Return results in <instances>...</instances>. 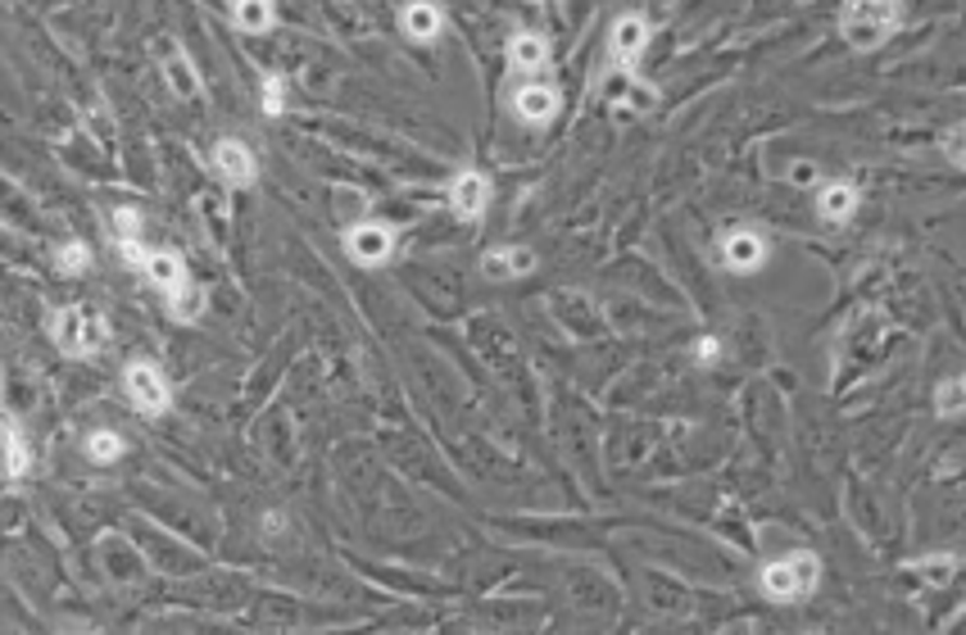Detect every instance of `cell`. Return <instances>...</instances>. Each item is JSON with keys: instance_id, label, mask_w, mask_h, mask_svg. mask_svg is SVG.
Returning <instances> with one entry per match:
<instances>
[{"instance_id": "1", "label": "cell", "mask_w": 966, "mask_h": 635, "mask_svg": "<svg viewBox=\"0 0 966 635\" xmlns=\"http://www.w3.org/2000/svg\"><path fill=\"white\" fill-rule=\"evenodd\" d=\"M758 586H762V595L776 599V604L808 599L812 590L822 586V558L812 549H795V554H785V558H776V563L762 568Z\"/></svg>"}, {"instance_id": "2", "label": "cell", "mask_w": 966, "mask_h": 635, "mask_svg": "<svg viewBox=\"0 0 966 635\" xmlns=\"http://www.w3.org/2000/svg\"><path fill=\"white\" fill-rule=\"evenodd\" d=\"M50 336H55V345L64 354H73V359H91V354L110 341V322L100 318L91 304H68V309L50 318Z\"/></svg>"}, {"instance_id": "3", "label": "cell", "mask_w": 966, "mask_h": 635, "mask_svg": "<svg viewBox=\"0 0 966 635\" xmlns=\"http://www.w3.org/2000/svg\"><path fill=\"white\" fill-rule=\"evenodd\" d=\"M899 23H903V5H894V0H857V5H844L840 33L853 50H876Z\"/></svg>"}, {"instance_id": "4", "label": "cell", "mask_w": 966, "mask_h": 635, "mask_svg": "<svg viewBox=\"0 0 966 635\" xmlns=\"http://www.w3.org/2000/svg\"><path fill=\"white\" fill-rule=\"evenodd\" d=\"M123 391H127V399H132V409L145 414V418H164L168 404H173L168 377H164L155 364H145V359H137V364L123 368Z\"/></svg>"}, {"instance_id": "5", "label": "cell", "mask_w": 966, "mask_h": 635, "mask_svg": "<svg viewBox=\"0 0 966 635\" xmlns=\"http://www.w3.org/2000/svg\"><path fill=\"white\" fill-rule=\"evenodd\" d=\"M391 250H395V232L386 223H359V227H349V232H345V254L354 264H364V268L386 264Z\"/></svg>"}, {"instance_id": "6", "label": "cell", "mask_w": 966, "mask_h": 635, "mask_svg": "<svg viewBox=\"0 0 966 635\" xmlns=\"http://www.w3.org/2000/svg\"><path fill=\"white\" fill-rule=\"evenodd\" d=\"M449 205H454V214H459V218L481 223V218H486V209H491V177L476 173V168H463L449 182Z\"/></svg>"}, {"instance_id": "7", "label": "cell", "mask_w": 966, "mask_h": 635, "mask_svg": "<svg viewBox=\"0 0 966 635\" xmlns=\"http://www.w3.org/2000/svg\"><path fill=\"white\" fill-rule=\"evenodd\" d=\"M608 46H613V64H618L622 73H631L635 64H640L645 46H649V23H645V14H622V18L613 23V37H608Z\"/></svg>"}, {"instance_id": "8", "label": "cell", "mask_w": 966, "mask_h": 635, "mask_svg": "<svg viewBox=\"0 0 966 635\" xmlns=\"http://www.w3.org/2000/svg\"><path fill=\"white\" fill-rule=\"evenodd\" d=\"M558 110H563V96H558V87L549 82H526L513 91V114L531 127H545L549 118H558Z\"/></svg>"}, {"instance_id": "9", "label": "cell", "mask_w": 966, "mask_h": 635, "mask_svg": "<svg viewBox=\"0 0 966 635\" xmlns=\"http://www.w3.org/2000/svg\"><path fill=\"white\" fill-rule=\"evenodd\" d=\"M722 264L730 272H758L762 264H767V241H762L758 232H749V227H740V232H726L722 237Z\"/></svg>"}, {"instance_id": "10", "label": "cell", "mask_w": 966, "mask_h": 635, "mask_svg": "<svg viewBox=\"0 0 966 635\" xmlns=\"http://www.w3.org/2000/svg\"><path fill=\"white\" fill-rule=\"evenodd\" d=\"M214 173L223 177L227 187H250V182H254V155H250V145L237 141V137H223V141L214 145Z\"/></svg>"}, {"instance_id": "11", "label": "cell", "mask_w": 966, "mask_h": 635, "mask_svg": "<svg viewBox=\"0 0 966 635\" xmlns=\"http://www.w3.org/2000/svg\"><path fill=\"white\" fill-rule=\"evenodd\" d=\"M481 272H486L491 282L526 277V272H536V250H531V245H499V250H491L486 259H481Z\"/></svg>"}, {"instance_id": "12", "label": "cell", "mask_w": 966, "mask_h": 635, "mask_svg": "<svg viewBox=\"0 0 966 635\" xmlns=\"http://www.w3.org/2000/svg\"><path fill=\"white\" fill-rule=\"evenodd\" d=\"M399 28L409 33L414 41H436L445 33V10L431 5V0H414V5H404Z\"/></svg>"}, {"instance_id": "13", "label": "cell", "mask_w": 966, "mask_h": 635, "mask_svg": "<svg viewBox=\"0 0 966 635\" xmlns=\"http://www.w3.org/2000/svg\"><path fill=\"white\" fill-rule=\"evenodd\" d=\"M145 282L150 287H160L164 295H173L177 287H187L191 277H187V268H182V259H177L173 250H155V254H145Z\"/></svg>"}, {"instance_id": "14", "label": "cell", "mask_w": 966, "mask_h": 635, "mask_svg": "<svg viewBox=\"0 0 966 635\" xmlns=\"http://www.w3.org/2000/svg\"><path fill=\"white\" fill-rule=\"evenodd\" d=\"M817 214L822 223H849L857 214V187L849 182H830L817 191Z\"/></svg>"}, {"instance_id": "15", "label": "cell", "mask_w": 966, "mask_h": 635, "mask_svg": "<svg viewBox=\"0 0 966 635\" xmlns=\"http://www.w3.org/2000/svg\"><path fill=\"white\" fill-rule=\"evenodd\" d=\"M0 441H5V472L10 477H28L33 468V449H28V436L14 418H0Z\"/></svg>"}, {"instance_id": "16", "label": "cell", "mask_w": 966, "mask_h": 635, "mask_svg": "<svg viewBox=\"0 0 966 635\" xmlns=\"http://www.w3.org/2000/svg\"><path fill=\"white\" fill-rule=\"evenodd\" d=\"M545 60H549V46H545L541 33H518L513 41H508V64L513 68L536 73V68H545Z\"/></svg>"}, {"instance_id": "17", "label": "cell", "mask_w": 966, "mask_h": 635, "mask_svg": "<svg viewBox=\"0 0 966 635\" xmlns=\"http://www.w3.org/2000/svg\"><path fill=\"white\" fill-rule=\"evenodd\" d=\"M205 304H209V295L195 282H187V287H177L168 295V314H173V322H200L205 318Z\"/></svg>"}, {"instance_id": "18", "label": "cell", "mask_w": 966, "mask_h": 635, "mask_svg": "<svg viewBox=\"0 0 966 635\" xmlns=\"http://www.w3.org/2000/svg\"><path fill=\"white\" fill-rule=\"evenodd\" d=\"M232 18H237L241 33H268L277 23V5H268V0H237Z\"/></svg>"}, {"instance_id": "19", "label": "cell", "mask_w": 966, "mask_h": 635, "mask_svg": "<svg viewBox=\"0 0 966 635\" xmlns=\"http://www.w3.org/2000/svg\"><path fill=\"white\" fill-rule=\"evenodd\" d=\"M164 73H168V87H173L177 96H200V73H195V64H191L187 55H168V60H164Z\"/></svg>"}, {"instance_id": "20", "label": "cell", "mask_w": 966, "mask_h": 635, "mask_svg": "<svg viewBox=\"0 0 966 635\" xmlns=\"http://www.w3.org/2000/svg\"><path fill=\"white\" fill-rule=\"evenodd\" d=\"M123 449H127V445H123L118 431H91V436H87V459L100 463V468H105V463H118V459H123Z\"/></svg>"}, {"instance_id": "21", "label": "cell", "mask_w": 966, "mask_h": 635, "mask_svg": "<svg viewBox=\"0 0 966 635\" xmlns=\"http://www.w3.org/2000/svg\"><path fill=\"white\" fill-rule=\"evenodd\" d=\"M907 568L921 581H930V586H944V581H953V572H957V554H930V558H917V563H907Z\"/></svg>"}, {"instance_id": "22", "label": "cell", "mask_w": 966, "mask_h": 635, "mask_svg": "<svg viewBox=\"0 0 966 635\" xmlns=\"http://www.w3.org/2000/svg\"><path fill=\"white\" fill-rule=\"evenodd\" d=\"M962 404H966V386H962V377H949L944 386L935 391V414L957 422V418H962Z\"/></svg>"}, {"instance_id": "23", "label": "cell", "mask_w": 966, "mask_h": 635, "mask_svg": "<svg viewBox=\"0 0 966 635\" xmlns=\"http://www.w3.org/2000/svg\"><path fill=\"white\" fill-rule=\"evenodd\" d=\"M55 268H60L64 277L87 272V268H91V245H82V241H64V245L55 250Z\"/></svg>"}, {"instance_id": "24", "label": "cell", "mask_w": 966, "mask_h": 635, "mask_svg": "<svg viewBox=\"0 0 966 635\" xmlns=\"http://www.w3.org/2000/svg\"><path fill=\"white\" fill-rule=\"evenodd\" d=\"M110 223H114V232H118V241H137V237H141V227H145L141 209H132V205H118V209L110 214Z\"/></svg>"}, {"instance_id": "25", "label": "cell", "mask_w": 966, "mask_h": 635, "mask_svg": "<svg viewBox=\"0 0 966 635\" xmlns=\"http://www.w3.org/2000/svg\"><path fill=\"white\" fill-rule=\"evenodd\" d=\"M264 114H287V82L277 78V73H268L264 78Z\"/></svg>"}, {"instance_id": "26", "label": "cell", "mask_w": 966, "mask_h": 635, "mask_svg": "<svg viewBox=\"0 0 966 635\" xmlns=\"http://www.w3.org/2000/svg\"><path fill=\"white\" fill-rule=\"evenodd\" d=\"M722 354H726V350H722L717 336H699V341H695V364H703V368H713Z\"/></svg>"}, {"instance_id": "27", "label": "cell", "mask_w": 966, "mask_h": 635, "mask_svg": "<svg viewBox=\"0 0 966 635\" xmlns=\"http://www.w3.org/2000/svg\"><path fill=\"white\" fill-rule=\"evenodd\" d=\"M790 182H795V187H812V182H817V164H808V160H799V164L790 168Z\"/></svg>"}, {"instance_id": "28", "label": "cell", "mask_w": 966, "mask_h": 635, "mask_svg": "<svg viewBox=\"0 0 966 635\" xmlns=\"http://www.w3.org/2000/svg\"><path fill=\"white\" fill-rule=\"evenodd\" d=\"M118 254H123V264L145 268V250H141V241H118Z\"/></svg>"}]
</instances>
